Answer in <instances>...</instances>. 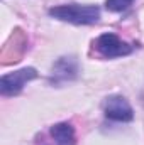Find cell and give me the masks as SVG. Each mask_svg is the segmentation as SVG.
<instances>
[{"label":"cell","instance_id":"cell-7","mask_svg":"<svg viewBox=\"0 0 144 145\" xmlns=\"http://www.w3.org/2000/svg\"><path fill=\"white\" fill-rule=\"evenodd\" d=\"M134 0H107L105 2V7H107V10H110V12H122Z\"/></svg>","mask_w":144,"mask_h":145},{"label":"cell","instance_id":"cell-2","mask_svg":"<svg viewBox=\"0 0 144 145\" xmlns=\"http://www.w3.org/2000/svg\"><path fill=\"white\" fill-rule=\"evenodd\" d=\"M93 47L97 49V52L107 59H112V57H122V56H127L132 52V46L120 40L119 37L112 32H107V34H102L95 42H93Z\"/></svg>","mask_w":144,"mask_h":145},{"label":"cell","instance_id":"cell-3","mask_svg":"<svg viewBox=\"0 0 144 145\" xmlns=\"http://www.w3.org/2000/svg\"><path fill=\"white\" fill-rule=\"evenodd\" d=\"M37 72L34 68H24L15 72H9L3 74L0 79V91L3 96H14L19 95L22 91V88L26 86V83H29L31 79H36Z\"/></svg>","mask_w":144,"mask_h":145},{"label":"cell","instance_id":"cell-1","mask_svg":"<svg viewBox=\"0 0 144 145\" xmlns=\"http://www.w3.org/2000/svg\"><path fill=\"white\" fill-rule=\"evenodd\" d=\"M49 15L63 22H70L76 25H88V24H95L100 19V8L95 5L70 3V5H58V7L49 8Z\"/></svg>","mask_w":144,"mask_h":145},{"label":"cell","instance_id":"cell-6","mask_svg":"<svg viewBox=\"0 0 144 145\" xmlns=\"http://www.w3.org/2000/svg\"><path fill=\"white\" fill-rule=\"evenodd\" d=\"M61 61H63L65 68L61 69V66H58V64L53 68V81L54 79L56 81H68V79L75 78V74H76V61L73 57H63Z\"/></svg>","mask_w":144,"mask_h":145},{"label":"cell","instance_id":"cell-5","mask_svg":"<svg viewBox=\"0 0 144 145\" xmlns=\"http://www.w3.org/2000/svg\"><path fill=\"white\" fill-rule=\"evenodd\" d=\"M51 137L56 145H75V130L70 123H58L51 127Z\"/></svg>","mask_w":144,"mask_h":145},{"label":"cell","instance_id":"cell-4","mask_svg":"<svg viewBox=\"0 0 144 145\" xmlns=\"http://www.w3.org/2000/svg\"><path fill=\"white\" fill-rule=\"evenodd\" d=\"M105 116L115 121H131L134 118V111L131 108L129 101L124 96H108L104 103Z\"/></svg>","mask_w":144,"mask_h":145}]
</instances>
